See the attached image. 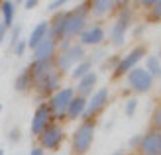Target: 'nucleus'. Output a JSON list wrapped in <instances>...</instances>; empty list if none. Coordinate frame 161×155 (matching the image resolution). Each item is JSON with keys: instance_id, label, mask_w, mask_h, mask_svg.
Instances as JSON below:
<instances>
[{"instance_id": "nucleus-1", "label": "nucleus", "mask_w": 161, "mask_h": 155, "mask_svg": "<svg viewBox=\"0 0 161 155\" xmlns=\"http://www.w3.org/2000/svg\"><path fill=\"white\" fill-rule=\"evenodd\" d=\"M92 140H94V122L86 120L85 124H80L77 128V132L73 136V151L77 155H85L88 147L92 145Z\"/></svg>"}, {"instance_id": "nucleus-2", "label": "nucleus", "mask_w": 161, "mask_h": 155, "mask_svg": "<svg viewBox=\"0 0 161 155\" xmlns=\"http://www.w3.org/2000/svg\"><path fill=\"white\" fill-rule=\"evenodd\" d=\"M75 98V91L73 88H61L55 94H51L49 102H47V108H49L53 118H65L67 116V108L71 100Z\"/></svg>"}, {"instance_id": "nucleus-3", "label": "nucleus", "mask_w": 161, "mask_h": 155, "mask_svg": "<svg viewBox=\"0 0 161 155\" xmlns=\"http://www.w3.org/2000/svg\"><path fill=\"white\" fill-rule=\"evenodd\" d=\"M85 24H86V10H85V6L77 8V10H73V12H67L65 24H63V37L69 39V37L80 34V31L85 30Z\"/></svg>"}, {"instance_id": "nucleus-4", "label": "nucleus", "mask_w": 161, "mask_h": 155, "mask_svg": "<svg viewBox=\"0 0 161 155\" xmlns=\"http://www.w3.org/2000/svg\"><path fill=\"white\" fill-rule=\"evenodd\" d=\"M83 57H85V49H83V45H71L69 49L65 51H61L57 55V59H55V71L57 73H63V71H69L73 65L79 61H83Z\"/></svg>"}, {"instance_id": "nucleus-5", "label": "nucleus", "mask_w": 161, "mask_h": 155, "mask_svg": "<svg viewBox=\"0 0 161 155\" xmlns=\"http://www.w3.org/2000/svg\"><path fill=\"white\" fill-rule=\"evenodd\" d=\"M128 83H130V86L136 92H147L151 88V83H153V77H151L146 69L134 67L128 73Z\"/></svg>"}, {"instance_id": "nucleus-6", "label": "nucleus", "mask_w": 161, "mask_h": 155, "mask_svg": "<svg viewBox=\"0 0 161 155\" xmlns=\"http://www.w3.org/2000/svg\"><path fill=\"white\" fill-rule=\"evenodd\" d=\"M39 141H42V145H39L42 149H57L63 141V128L57 124H49L39 134Z\"/></svg>"}, {"instance_id": "nucleus-7", "label": "nucleus", "mask_w": 161, "mask_h": 155, "mask_svg": "<svg viewBox=\"0 0 161 155\" xmlns=\"http://www.w3.org/2000/svg\"><path fill=\"white\" fill-rule=\"evenodd\" d=\"M146 53H147V49H146L143 45H140V47H136V49H132V51L128 53L122 61L116 65L114 75H116V77H120V75H128V73H130V71L136 67V65L140 63V59H142V57L146 55Z\"/></svg>"}, {"instance_id": "nucleus-8", "label": "nucleus", "mask_w": 161, "mask_h": 155, "mask_svg": "<svg viewBox=\"0 0 161 155\" xmlns=\"http://www.w3.org/2000/svg\"><path fill=\"white\" fill-rule=\"evenodd\" d=\"M140 153L142 155H159L161 153V134L159 130H151L140 140Z\"/></svg>"}, {"instance_id": "nucleus-9", "label": "nucleus", "mask_w": 161, "mask_h": 155, "mask_svg": "<svg viewBox=\"0 0 161 155\" xmlns=\"http://www.w3.org/2000/svg\"><path fill=\"white\" fill-rule=\"evenodd\" d=\"M130 20H132L130 10H122V12H120L114 28H112V42H114V45H122L124 43V37H126L128 26H130Z\"/></svg>"}, {"instance_id": "nucleus-10", "label": "nucleus", "mask_w": 161, "mask_h": 155, "mask_svg": "<svg viewBox=\"0 0 161 155\" xmlns=\"http://www.w3.org/2000/svg\"><path fill=\"white\" fill-rule=\"evenodd\" d=\"M57 51V42L51 37H45L42 43H37L34 49V63H43V61H53V55Z\"/></svg>"}, {"instance_id": "nucleus-11", "label": "nucleus", "mask_w": 161, "mask_h": 155, "mask_svg": "<svg viewBox=\"0 0 161 155\" xmlns=\"http://www.w3.org/2000/svg\"><path fill=\"white\" fill-rule=\"evenodd\" d=\"M51 112L49 108H47V104H39L37 106V110L34 114V120H31V134H42L43 130L51 124Z\"/></svg>"}, {"instance_id": "nucleus-12", "label": "nucleus", "mask_w": 161, "mask_h": 155, "mask_svg": "<svg viewBox=\"0 0 161 155\" xmlns=\"http://www.w3.org/2000/svg\"><path fill=\"white\" fill-rule=\"evenodd\" d=\"M59 83H61V73L53 71V73H49L45 79L39 80V83H36L34 86H36V91L42 94V96H47V94H53L55 91H57V88H59Z\"/></svg>"}, {"instance_id": "nucleus-13", "label": "nucleus", "mask_w": 161, "mask_h": 155, "mask_svg": "<svg viewBox=\"0 0 161 155\" xmlns=\"http://www.w3.org/2000/svg\"><path fill=\"white\" fill-rule=\"evenodd\" d=\"M106 100H108V91H106V88L96 91V92L92 94V98L86 100V108H85V112H83V116H85V118L94 116L98 110H102V106L106 104Z\"/></svg>"}, {"instance_id": "nucleus-14", "label": "nucleus", "mask_w": 161, "mask_h": 155, "mask_svg": "<svg viewBox=\"0 0 161 155\" xmlns=\"http://www.w3.org/2000/svg\"><path fill=\"white\" fill-rule=\"evenodd\" d=\"M28 69H30V75H31V86H34L36 83H39L42 79H45L49 73L55 71V65H53V61H43V63H34Z\"/></svg>"}, {"instance_id": "nucleus-15", "label": "nucleus", "mask_w": 161, "mask_h": 155, "mask_svg": "<svg viewBox=\"0 0 161 155\" xmlns=\"http://www.w3.org/2000/svg\"><path fill=\"white\" fill-rule=\"evenodd\" d=\"M104 39V30L100 26H92L80 31V45H96Z\"/></svg>"}, {"instance_id": "nucleus-16", "label": "nucleus", "mask_w": 161, "mask_h": 155, "mask_svg": "<svg viewBox=\"0 0 161 155\" xmlns=\"http://www.w3.org/2000/svg\"><path fill=\"white\" fill-rule=\"evenodd\" d=\"M47 30H49V26H47V22L37 24V26H36L34 30H31V34H30V37H28L26 45H28V47H31V49H36V47H37V43H42L43 39L47 37Z\"/></svg>"}, {"instance_id": "nucleus-17", "label": "nucleus", "mask_w": 161, "mask_h": 155, "mask_svg": "<svg viewBox=\"0 0 161 155\" xmlns=\"http://www.w3.org/2000/svg\"><path fill=\"white\" fill-rule=\"evenodd\" d=\"M85 108H86V98L75 94V98L71 100L69 108H67V118H69V120H75V118H79V116H83Z\"/></svg>"}, {"instance_id": "nucleus-18", "label": "nucleus", "mask_w": 161, "mask_h": 155, "mask_svg": "<svg viewBox=\"0 0 161 155\" xmlns=\"http://www.w3.org/2000/svg\"><path fill=\"white\" fill-rule=\"evenodd\" d=\"M94 85H96V75H94V73H86L83 79H79V86H77L79 96H83V98H85V96L94 88Z\"/></svg>"}, {"instance_id": "nucleus-19", "label": "nucleus", "mask_w": 161, "mask_h": 155, "mask_svg": "<svg viewBox=\"0 0 161 155\" xmlns=\"http://www.w3.org/2000/svg\"><path fill=\"white\" fill-rule=\"evenodd\" d=\"M112 6H114V2H110V0H94V2H91V10L94 16H106Z\"/></svg>"}, {"instance_id": "nucleus-20", "label": "nucleus", "mask_w": 161, "mask_h": 155, "mask_svg": "<svg viewBox=\"0 0 161 155\" xmlns=\"http://www.w3.org/2000/svg\"><path fill=\"white\" fill-rule=\"evenodd\" d=\"M31 86V75H30V69H24L22 75H18L16 79V91H28Z\"/></svg>"}, {"instance_id": "nucleus-21", "label": "nucleus", "mask_w": 161, "mask_h": 155, "mask_svg": "<svg viewBox=\"0 0 161 155\" xmlns=\"http://www.w3.org/2000/svg\"><path fill=\"white\" fill-rule=\"evenodd\" d=\"M0 12H2V16H4V26L6 28H10L12 26V20H14V4L12 2H2L0 4Z\"/></svg>"}, {"instance_id": "nucleus-22", "label": "nucleus", "mask_w": 161, "mask_h": 155, "mask_svg": "<svg viewBox=\"0 0 161 155\" xmlns=\"http://www.w3.org/2000/svg\"><path fill=\"white\" fill-rule=\"evenodd\" d=\"M86 73H91V61H80L73 71V77L75 79H83Z\"/></svg>"}, {"instance_id": "nucleus-23", "label": "nucleus", "mask_w": 161, "mask_h": 155, "mask_svg": "<svg viewBox=\"0 0 161 155\" xmlns=\"http://www.w3.org/2000/svg\"><path fill=\"white\" fill-rule=\"evenodd\" d=\"M151 77H157L159 75V57H155V55H151V57H147V69H146Z\"/></svg>"}, {"instance_id": "nucleus-24", "label": "nucleus", "mask_w": 161, "mask_h": 155, "mask_svg": "<svg viewBox=\"0 0 161 155\" xmlns=\"http://www.w3.org/2000/svg\"><path fill=\"white\" fill-rule=\"evenodd\" d=\"M136 108H138V100L130 98V100L126 102V116H132V114L136 112Z\"/></svg>"}, {"instance_id": "nucleus-25", "label": "nucleus", "mask_w": 161, "mask_h": 155, "mask_svg": "<svg viewBox=\"0 0 161 155\" xmlns=\"http://www.w3.org/2000/svg\"><path fill=\"white\" fill-rule=\"evenodd\" d=\"M26 42H18V45H16V55H24V51H26Z\"/></svg>"}, {"instance_id": "nucleus-26", "label": "nucleus", "mask_w": 161, "mask_h": 155, "mask_svg": "<svg viewBox=\"0 0 161 155\" xmlns=\"http://www.w3.org/2000/svg\"><path fill=\"white\" fill-rule=\"evenodd\" d=\"M63 4H65L63 0H57V2H49V10H51V12H55V10H57L59 6H63Z\"/></svg>"}, {"instance_id": "nucleus-27", "label": "nucleus", "mask_w": 161, "mask_h": 155, "mask_svg": "<svg viewBox=\"0 0 161 155\" xmlns=\"http://www.w3.org/2000/svg\"><path fill=\"white\" fill-rule=\"evenodd\" d=\"M6 31H8V28L4 26V24H0V43L4 42V37H6Z\"/></svg>"}, {"instance_id": "nucleus-28", "label": "nucleus", "mask_w": 161, "mask_h": 155, "mask_svg": "<svg viewBox=\"0 0 161 155\" xmlns=\"http://www.w3.org/2000/svg\"><path fill=\"white\" fill-rule=\"evenodd\" d=\"M30 155H43V149L36 145V147H31V153H30Z\"/></svg>"}, {"instance_id": "nucleus-29", "label": "nucleus", "mask_w": 161, "mask_h": 155, "mask_svg": "<svg viewBox=\"0 0 161 155\" xmlns=\"http://www.w3.org/2000/svg\"><path fill=\"white\" fill-rule=\"evenodd\" d=\"M37 4H39L37 0H28V2L24 4V6H26V8H34V6H37Z\"/></svg>"}, {"instance_id": "nucleus-30", "label": "nucleus", "mask_w": 161, "mask_h": 155, "mask_svg": "<svg viewBox=\"0 0 161 155\" xmlns=\"http://www.w3.org/2000/svg\"><path fill=\"white\" fill-rule=\"evenodd\" d=\"M153 122H155V126H159V110H155V116H153Z\"/></svg>"}, {"instance_id": "nucleus-31", "label": "nucleus", "mask_w": 161, "mask_h": 155, "mask_svg": "<svg viewBox=\"0 0 161 155\" xmlns=\"http://www.w3.org/2000/svg\"><path fill=\"white\" fill-rule=\"evenodd\" d=\"M0 155H4V151H2V149H0Z\"/></svg>"}, {"instance_id": "nucleus-32", "label": "nucleus", "mask_w": 161, "mask_h": 155, "mask_svg": "<svg viewBox=\"0 0 161 155\" xmlns=\"http://www.w3.org/2000/svg\"><path fill=\"white\" fill-rule=\"evenodd\" d=\"M114 155H120V153H114Z\"/></svg>"}]
</instances>
